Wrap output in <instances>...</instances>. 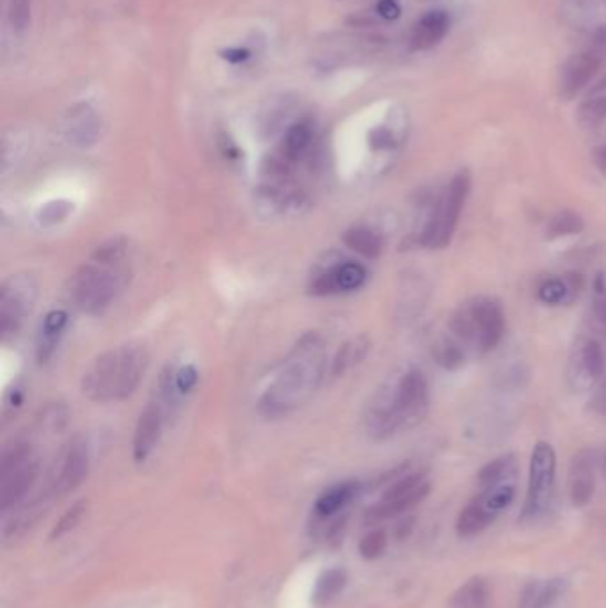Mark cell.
Wrapping results in <instances>:
<instances>
[{
  "mask_svg": "<svg viewBox=\"0 0 606 608\" xmlns=\"http://www.w3.org/2000/svg\"><path fill=\"white\" fill-rule=\"evenodd\" d=\"M594 313L606 324V274H598L594 281Z\"/></svg>",
  "mask_w": 606,
  "mask_h": 608,
  "instance_id": "cell-37",
  "label": "cell"
},
{
  "mask_svg": "<svg viewBox=\"0 0 606 608\" xmlns=\"http://www.w3.org/2000/svg\"><path fill=\"white\" fill-rule=\"evenodd\" d=\"M198 384V371L194 365H185L174 371V386L182 397L189 395Z\"/></svg>",
  "mask_w": 606,
  "mask_h": 608,
  "instance_id": "cell-35",
  "label": "cell"
},
{
  "mask_svg": "<svg viewBox=\"0 0 606 608\" xmlns=\"http://www.w3.org/2000/svg\"><path fill=\"white\" fill-rule=\"evenodd\" d=\"M393 144V135L386 129H375L371 134V146L373 150H386Z\"/></svg>",
  "mask_w": 606,
  "mask_h": 608,
  "instance_id": "cell-38",
  "label": "cell"
},
{
  "mask_svg": "<svg viewBox=\"0 0 606 608\" xmlns=\"http://www.w3.org/2000/svg\"><path fill=\"white\" fill-rule=\"evenodd\" d=\"M605 354L596 340H585L574 351L569 363V381L576 390H587L603 373Z\"/></svg>",
  "mask_w": 606,
  "mask_h": 608,
  "instance_id": "cell-11",
  "label": "cell"
},
{
  "mask_svg": "<svg viewBox=\"0 0 606 608\" xmlns=\"http://www.w3.org/2000/svg\"><path fill=\"white\" fill-rule=\"evenodd\" d=\"M65 135L68 142L77 148L93 146L100 137V120L97 112L86 103L73 107L65 120Z\"/></svg>",
  "mask_w": 606,
  "mask_h": 608,
  "instance_id": "cell-14",
  "label": "cell"
},
{
  "mask_svg": "<svg viewBox=\"0 0 606 608\" xmlns=\"http://www.w3.org/2000/svg\"><path fill=\"white\" fill-rule=\"evenodd\" d=\"M472 178L466 171L457 173L448 183L444 194L439 198L427 219V225L420 236V242L427 247H446L459 225L461 212L470 196Z\"/></svg>",
  "mask_w": 606,
  "mask_h": 608,
  "instance_id": "cell-5",
  "label": "cell"
},
{
  "mask_svg": "<svg viewBox=\"0 0 606 608\" xmlns=\"http://www.w3.org/2000/svg\"><path fill=\"white\" fill-rule=\"evenodd\" d=\"M89 472V452L88 445L82 439L69 443L67 454L61 463V470L56 478V495H68L75 491Z\"/></svg>",
  "mask_w": 606,
  "mask_h": 608,
  "instance_id": "cell-12",
  "label": "cell"
},
{
  "mask_svg": "<svg viewBox=\"0 0 606 608\" xmlns=\"http://www.w3.org/2000/svg\"><path fill=\"white\" fill-rule=\"evenodd\" d=\"M37 298V283L33 274L22 272L7 278L0 288V328L2 337H15Z\"/></svg>",
  "mask_w": 606,
  "mask_h": 608,
  "instance_id": "cell-8",
  "label": "cell"
},
{
  "mask_svg": "<svg viewBox=\"0 0 606 608\" xmlns=\"http://www.w3.org/2000/svg\"><path fill=\"white\" fill-rule=\"evenodd\" d=\"M31 9H33V0H9L7 18L15 33H26L29 29Z\"/></svg>",
  "mask_w": 606,
  "mask_h": 608,
  "instance_id": "cell-30",
  "label": "cell"
},
{
  "mask_svg": "<svg viewBox=\"0 0 606 608\" xmlns=\"http://www.w3.org/2000/svg\"><path fill=\"white\" fill-rule=\"evenodd\" d=\"M569 582L566 578H549L528 582L519 596L517 608H551L566 592Z\"/></svg>",
  "mask_w": 606,
  "mask_h": 608,
  "instance_id": "cell-17",
  "label": "cell"
},
{
  "mask_svg": "<svg viewBox=\"0 0 606 608\" xmlns=\"http://www.w3.org/2000/svg\"><path fill=\"white\" fill-rule=\"evenodd\" d=\"M583 228H585V223H583L581 215L569 212V210H564V212L555 214L549 219L546 232L549 238H560V236H578L583 232Z\"/></svg>",
  "mask_w": 606,
  "mask_h": 608,
  "instance_id": "cell-29",
  "label": "cell"
},
{
  "mask_svg": "<svg viewBox=\"0 0 606 608\" xmlns=\"http://www.w3.org/2000/svg\"><path fill=\"white\" fill-rule=\"evenodd\" d=\"M594 164L606 176V148H600L594 152Z\"/></svg>",
  "mask_w": 606,
  "mask_h": 608,
  "instance_id": "cell-40",
  "label": "cell"
},
{
  "mask_svg": "<svg viewBox=\"0 0 606 608\" xmlns=\"http://www.w3.org/2000/svg\"><path fill=\"white\" fill-rule=\"evenodd\" d=\"M429 493H431V484L425 482L420 489H416L411 495H405L401 498H393V500H379L369 510L367 519L371 523H379V521L401 516V514H404L405 510H409V508L418 506L420 502H423L429 497Z\"/></svg>",
  "mask_w": 606,
  "mask_h": 608,
  "instance_id": "cell-18",
  "label": "cell"
},
{
  "mask_svg": "<svg viewBox=\"0 0 606 608\" xmlns=\"http://www.w3.org/2000/svg\"><path fill=\"white\" fill-rule=\"evenodd\" d=\"M605 477H606V457H605Z\"/></svg>",
  "mask_w": 606,
  "mask_h": 608,
  "instance_id": "cell-41",
  "label": "cell"
},
{
  "mask_svg": "<svg viewBox=\"0 0 606 608\" xmlns=\"http://www.w3.org/2000/svg\"><path fill=\"white\" fill-rule=\"evenodd\" d=\"M347 583V573L343 570H329L322 574L317 582L315 592H313V602L319 607H324L331 603L338 594L343 591Z\"/></svg>",
  "mask_w": 606,
  "mask_h": 608,
  "instance_id": "cell-28",
  "label": "cell"
},
{
  "mask_svg": "<svg viewBox=\"0 0 606 608\" xmlns=\"http://www.w3.org/2000/svg\"><path fill=\"white\" fill-rule=\"evenodd\" d=\"M39 473L34 450L26 443L9 446L0 463V498L2 508L9 510L27 497Z\"/></svg>",
  "mask_w": 606,
  "mask_h": 608,
  "instance_id": "cell-6",
  "label": "cell"
},
{
  "mask_svg": "<svg viewBox=\"0 0 606 608\" xmlns=\"http://www.w3.org/2000/svg\"><path fill=\"white\" fill-rule=\"evenodd\" d=\"M466 309L476 331V345L486 352L493 351L506 333V313L502 304L489 298H478L468 304Z\"/></svg>",
  "mask_w": 606,
  "mask_h": 608,
  "instance_id": "cell-10",
  "label": "cell"
},
{
  "mask_svg": "<svg viewBox=\"0 0 606 608\" xmlns=\"http://www.w3.org/2000/svg\"><path fill=\"white\" fill-rule=\"evenodd\" d=\"M557 454L546 441L536 443L530 457L528 489L521 512V521H536L549 508L555 491Z\"/></svg>",
  "mask_w": 606,
  "mask_h": 608,
  "instance_id": "cell-7",
  "label": "cell"
},
{
  "mask_svg": "<svg viewBox=\"0 0 606 608\" xmlns=\"http://www.w3.org/2000/svg\"><path fill=\"white\" fill-rule=\"evenodd\" d=\"M358 493H360V484L354 480L333 486L331 489H328L319 497V500L315 502V512L320 518H329L349 506L358 497Z\"/></svg>",
  "mask_w": 606,
  "mask_h": 608,
  "instance_id": "cell-21",
  "label": "cell"
},
{
  "mask_svg": "<svg viewBox=\"0 0 606 608\" xmlns=\"http://www.w3.org/2000/svg\"><path fill=\"white\" fill-rule=\"evenodd\" d=\"M493 521L495 519L475 500H472L468 506L459 512L455 530H457L459 538L470 540V538L482 534L489 525H493Z\"/></svg>",
  "mask_w": 606,
  "mask_h": 608,
  "instance_id": "cell-25",
  "label": "cell"
},
{
  "mask_svg": "<svg viewBox=\"0 0 606 608\" xmlns=\"http://www.w3.org/2000/svg\"><path fill=\"white\" fill-rule=\"evenodd\" d=\"M377 11L386 20H397L401 16V5L397 0H381L377 4Z\"/></svg>",
  "mask_w": 606,
  "mask_h": 608,
  "instance_id": "cell-39",
  "label": "cell"
},
{
  "mask_svg": "<svg viewBox=\"0 0 606 608\" xmlns=\"http://www.w3.org/2000/svg\"><path fill=\"white\" fill-rule=\"evenodd\" d=\"M343 242L347 247H350L352 251H356L358 255H361L369 260L379 258L382 253V246H384L382 236L365 226H356V228L347 230L343 234Z\"/></svg>",
  "mask_w": 606,
  "mask_h": 608,
  "instance_id": "cell-24",
  "label": "cell"
},
{
  "mask_svg": "<svg viewBox=\"0 0 606 608\" xmlns=\"http://www.w3.org/2000/svg\"><path fill=\"white\" fill-rule=\"evenodd\" d=\"M514 497H516V487L510 480H507L498 486L482 489L480 495L475 497L473 500L482 507L493 519H496L507 507L514 502Z\"/></svg>",
  "mask_w": 606,
  "mask_h": 608,
  "instance_id": "cell-23",
  "label": "cell"
},
{
  "mask_svg": "<svg viewBox=\"0 0 606 608\" xmlns=\"http://www.w3.org/2000/svg\"><path fill=\"white\" fill-rule=\"evenodd\" d=\"M67 328L68 311L65 309H52L43 317L36 335V362L39 365H47L52 360Z\"/></svg>",
  "mask_w": 606,
  "mask_h": 608,
  "instance_id": "cell-16",
  "label": "cell"
},
{
  "mask_svg": "<svg viewBox=\"0 0 606 608\" xmlns=\"http://www.w3.org/2000/svg\"><path fill=\"white\" fill-rule=\"evenodd\" d=\"M371 338L367 337V335H360V337L345 341L338 349L337 356L333 360L331 375L333 377H340V375L352 371L354 367H358L367 358V354L371 352Z\"/></svg>",
  "mask_w": 606,
  "mask_h": 608,
  "instance_id": "cell-20",
  "label": "cell"
},
{
  "mask_svg": "<svg viewBox=\"0 0 606 608\" xmlns=\"http://www.w3.org/2000/svg\"><path fill=\"white\" fill-rule=\"evenodd\" d=\"M433 358L444 371H459L466 362L465 349L450 337H439L433 343Z\"/></svg>",
  "mask_w": 606,
  "mask_h": 608,
  "instance_id": "cell-26",
  "label": "cell"
},
{
  "mask_svg": "<svg viewBox=\"0 0 606 608\" xmlns=\"http://www.w3.org/2000/svg\"><path fill=\"white\" fill-rule=\"evenodd\" d=\"M86 502H77L75 506L69 507L67 512L61 516V519L56 523L50 540H59L63 536H67L68 532H71L84 518L86 514Z\"/></svg>",
  "mask_w": 606,
  "mask_h": 608,
  "instance_id": "cell-31",
  "label": "cell"
},
{
  "mask_svg": "<svg viewBox=\"0 0 606 608\" xmlns=\"http://www.w3.org/2000/svg\"><path fill=\"white\" fill-rule=\"evenodd\" d=\"M448 31V16L443 11L427 13L413 31V48L427 50L439 43V39Z\"/></svg>",
  "mask_w": 606,
  "mask_h": 608,
  "instance_id": "cell-19",
  "label": "cell"
},
{
  "mask_svg": "<svg viewBox=\"0 0 606 608\" xmlns=\"http://www.w3.org/2000/svg\"><path fill=\"white\" fill-rule=\"evenodd\" d=\"M129 240L112 236L100 244L91 258L69 278V303L88 315H101L123 294L132 270L127 264Z\"/></svg>",
  "mask_w": 606,
  "mask_h": 608,
  "instance_id": "cell-1",
  "label": "cell"
},
{
  "mask_svg": "<svg viewBox=\"0 0 606 608\" xmlns=\"http://www.w3.org/2000/svg\"><path fill=\"white\" fill-rule=\"evenodd\" d=\"M491 591L484 578L475 576L461 585L450 598V608H489Z\"/></svg>",
  "mask_w": 606,
  "mask_h": 608,
  "instance_id": "cell-22",
  "label": "cell"
},
{
  "mask_svg": "<svg viewBox=\"0 0 606 608\" xmlns=\"http://www.w3.org/2000/svg\"><path fill=\"white\" fill-rule=\"evenodd\" d=\"M150 358L141 345H120L100 354L82 377V393L93 403L129 399L148 371Z\"/></svg>",
  "mask_w": 606,
  "mask_h": 608,
  "instance_id": "cell-4",
  "label": "cell"
},
{
  "mask_svg": "<svg viewBox=\"0 0 606 608\" xmlns=\"http://www.w3.org/2000/svg\"><path fill=\"white\" fill-rule=\"evenodd\" d=\"M369 278L365 266L354 260H337L328 264L326 267L311 276L309 281V294L317 298L337 296V294H349L360 290Z\"/></svg>",
  "mask_w": 606,
  "mask_h": 608,
  "instance_id": "cell-9",
  "label": "cell"
},
{
  "mask_svg": "<svg viewBox=\"0 0 606 608\" xmlns=\"http://www.w3.org/2000/svg\"><path fill=\"white\" fill-rule=\"evenodd\" d=\"M69 214V204L65 202L48 203L45 208H41V215H39V223L48 226V225H56L59 221H63Z\"/></svg>",
  "mask_w": 606,
  "mask_h": 608,
  "instance_id": "cell-36",
  "label": "cell"
},
{
  "mask_svg": "<svg viewBox=\"0 0 606 608\" xmlns=\"http://www.w3.org/2000/svg\"><path fill=\"white\" fill-rule=\"evenodd\" d=\"M514 472H516L514 456H502L480 468V472L476 475V484L480 486V489H487L507 482Z\"/></svg>",
  "mask_w": 606,
  "mask_h": 608,
  "instance_id": "cell-27",
  "label": "cell"
},
{
  "mask_svg": "<svg viewBox=\"0 0 606 608\" xmlns=\"http://www.w3.org/2000/svg\"><path fill=\"white\" fill-rule=\"evenodd\" d=\"M601 56L598 52H581L573 56L562 69V95L571 100L598 73Z\"/></svg>",
  "mask_w": 606,
  "mask_h": 608,
  "instance_id": "cell-15",
  "label": "cell"
},
{
  "mask_svg": "<svg viewBox=\"0 0 606 608\" xmlns=\"http://www.w3.org/2000/svg\"><path fill=\"white\" fill-rule=\"evenodd\" d=\"M429 409V384L420 371H407L371 399L365 425L373 439H388L418 425Z\"/></svg>",
  "mask_w": 606,
  "mask_h": 608,
  "instance_id": "cell-3",
  "label": "cell"
},
{
  "mask_svg": "<svg viewBox=\"0 0 606 608\" xmlns=\"http://www.w3.org/2000/svg\"><path fill=\"white\" fill-rule=\"evenodd\" d=\"M596 491L594 475V454L583 450L576 454L569 472V500L576 508L589 506Z\"/></svg>",
  "mask_w": 606,
  "mask_h": 608,
  "instance_id": "cell-13",
  "label": "cell"
},
{
  "mask_svg": "<svg viewBox=\"0 0 606 608\" xmlns=\"http://www.w3.org/2000/svg\"><path fill=\"white\" fill-rule=\"evenodd\" d=\"M578 120L585 127H596L606 120V97H598L594 100L585 101L580 107Z\"/></svg>",
  "mask_w": 606,
  "mask_h": 608,
  "instance_id": "cell-32",
  "label": "cell"
},
{
  "mask_svg": "<svg viewBox=\"0 0 606 608\" xmlns=\"http://www.w3.org/2000/svg\"><path fill=\"white\" fill-rule=\"evenodd\" d=\"M326 372L324 341L315 333L304 335L290 351L274 381L258 401L266 418H281L306 404L319 390Z\"/></svg>",
  "mask_w": 606,
  "mask_h": 608,
  "instance_id": "cell-2",
  "label": "cell"
},
{
  "mask_svg": "<svg viewBox=\"0 0 606 608\" xmlns=\"http://www.w3.org/2000/svg\"><path fill=\"white\" fill-rule=\"evenodd\" d=\"M569 287L568 281L559 279V278H551L546 279L539 287V299L542 303L546 304H560L566 301L568 294H569Z\"/></svg>",
  "mask_w": 606,
  "mask_h": 608,
  "instance_id": "cell-33",
  "label": "cell"
},
{
  "mask_svg": "<svg viewBox=\"0 0 606 608\" xmlns=\"http://www.w3.org/2000/svg\"><path fill=\"white\" fill-rule=\"evenodd\" d=\"M386 546H388V538L384 530H373L360 542V553L367 561H375L386 551Z\"/></svg>",
  "mask_w": 606,
  "mask_h": 608,
  "instance_id": "cell-34",
  "label": "cell"
}]
</instances>
